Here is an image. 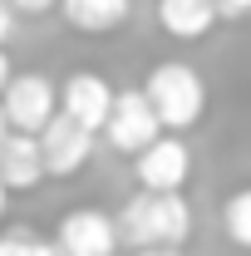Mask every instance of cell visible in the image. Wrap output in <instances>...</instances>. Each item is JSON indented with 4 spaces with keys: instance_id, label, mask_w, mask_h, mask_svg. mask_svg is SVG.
<instances>
[{
    "instance_id": "d6986e66",
    "label": "cell",
    "mask_w": 251,
    "mask_h": 256,
    "mask_svg": "<svg viewBox=\"0 0 251 256\" xmlns=\"http://www.w3.org/2000/svg\"><path fill=\"white\" fill-rule=\"evenodd\" d=\"M10 74H15V69H10V54L0 50V89H5V79H10Z\"/></svg>"
},
{
    "instance_id": "ba28073f",
    "label": "cell",
    "mask_w": 251,
    "mask_h": 256,
    "mask_svg": "<svg viewBox=\"0 0 251 256\" xmlns=\"http://www.w3.org/2000/svg\"><path fill=\"white\" fill-rule=\"evenodd\" d=\"M108 108H114V84L104 74H94V69H79V74H69L60 84V114L69 124L89 128L94 138L104 128V118H108Z\"/></svg>"
},
{
    "instance_id": "52a82bcc",
    "label": "cell",
    "mask_w": 251,
    "mask_h": 256,
    "mask_svg": "<svg viewBox=\"0 0 251 256\" xmlns=\"http://www.w3.org/2000/svg\"><path fill=\"white\" fill-rule=\"evenodd\" d=\"M64 256H118V226L108 212H98V207H74V212H64L60 226H54V236H50Z\"/></svg>"
},
{
    "instance_id": "e0dca14e",
    "label": "cell",
    "mask_w": 251,
    "mask_h": 256,
    "mask_svg": "<svg viewBox=\"0 0 251 256\" xmlns=\"http://www.w3.org/2000/svg\"><path fill=\"white\" fill-rule=\"evenodd\" d=\"M0 256H20V232H10V236H0Z\"/></svg>"
},
{
    "instance_id": "7a4b0ae2",
    "label": "cell",
    "mask_w": 251,
    "mask_h": 256,
    "mask_svg": "<svg viewBox=\"0 0 251 256\" xmlns=\"http://www.w3.org/2000/svg\"><path fill=\"white\" fill-rule=\"evenodd\" d=\"M143 98L153 108V118L162 133H182V128H197L202 114H207V84L202 74L182 60H162L148 69V84H143Z\"/></svg>"
},
{
    "instance_id": "7c38bea8",
    "label": "cell",
    "mask_w": 251,
    "mask_h": 256,
    "mask_svg": "<svg viewBox=\"0 0 251 256\" xmlns=\"http://www.w3.org/2000/svg\"><path fill=\"white\" fill-rule=\"evenodd\" d=\"M222 232H226L232 246L251 252V182H246V188H236L226 202H222Z\"/></svg>"
},
{
    "instance_id": "6da1fadb",
    "label": "cell",
    "mask_w": 251,
    "mask_h": 256,
    "mask_svg": "<svg viewBox=\"0 0 251 256\" xmlns=\"http://www.w3.org/2000/svg\"><path fill=\"white\" fill-rule=\"evenodd\" d=\"M192 202L182 192H133L124 202V212L114 217L118 226V242H128L133 252H148V246H172L182 252L192 236Z\"/></svg>"
},
{
    "instance_id": "8992f818",
    "label": "cell",
    "mask_w": 251,
    "mask_h": 256,
    "mask_svg": "<svg viewBox=\"0 0 251 256\" xmlns=\"http://www.w3.org/2000/svg\"><path fill=\"white\" fill-rule=\"evenodd\" d=\"M98 133L108 138V148H118V153L133 158V153H143V148L153 143L162 128H158L143 89H114V108H108V118H104Z\"/></svg>"
},
{
    "instance_id": "2e32d148",
    "label": "cell",
    "mask_w": 251,
    "mask_h": 256,
    "mask_svg": "<svg viewBox=\"0 0 251 256\" xmlns=\"http://www.w3.org/2000/svg\"><path fill=\"white\" fill-rule=\"evenodd\" d=\"M10 34H15V10L0 0V50H5V40H10Z\"/></svg>"
},
{
    "instance_id": "277c9868",
    "label": "cell",
    "mask_w": 251,
    "mask_h": 256,
    "mask_svg": "<svg viewBox=\"0 0 251 256\" xmlns=\"http://www.w3.org/2000/svg\"><path fill=\"white\" fill-rule=\"evenodd\" d=\"M133 178L143 192H182L192 178V148L178 133H158L143 153H133Z\"/></svg>"
},
{
    "instance_id": "3957f363",
    "label": "cell",
    "mask_w": 251,
    "mask_h": 256,
    "mask_svg": "<svg viewBox=\"0 0 251 256\" xmlns=\"http://www.w3.org/2000/svg\"><path fill=\"white\" fill-rule=\"evenodd\" d=\"M60 114V84L50 79V74H10L5 79V89H0V124L10 128V133H40V128L50 124Z\"/></svg>"
},
{
    "instance_id": "9a60e30c",
    "label": "cell",
    "mask_w": 251,
    "mask_h": 256,
    "mask_svg": "<svg viewBox=\"0 0 251 256\" xmlns=\"http://www.w3.org/2000/svg\"><path fill=\"white\" fill-rule=\"evenodd\" d=\"M10 10H20V15H50L54 10V0H5Z\"/></svg>"
},
{
    "instance_id": "44dd1931",
    "label": "cell",
    "mask_w": 251,
    "mask_h": 256,
    "mask_svg": "<svg viewBox=\"0 0 251 256\" xmlns=\"http://www.w3.org/2000/svg\"><path fill=\"white\" fill-rule=\"evenodd\" d=\"M5 133H10V128H5V124H0V138H5Z\"/></svg>"
},
{
    "instance_id": "9c48e42d",
    "label": "cell",
    "mask_w": 251,
    "mask_h": 256,
    "mask_svg": "<svg viewBox=\"0 0 251 256\" xmlns=\"http://www.w3.org/2000/svg\"><path fill=\"white\" fill-rule=\"evenodd\" d=\"M40 182H44L40 143L30 133H5L0 138V188L5 192H34Z\"/></svg>"
},
{
    "instance_id": "5b68a950",
    "label": "cell",
    "mask_w": 251,
    "mask_h": 256,
    "mask_svg": "<svg viewBox=\"0 0 251 256\" xmlns=\"http://www.w3.org/2000/svg\"><path fill=\"white\" fill-rule=\"evenodd\" d=\"M40 143V162H44V178H74L84 172L89 158H94V133L79 124H69L64 114H54L50 124L34 133Z\"/></svg>"
},
{
    "instance_id": "4fadbf2b",
    "label": "cell",
    "mask_w": 251,
    "mask_h": 256,
    "mask_svg": "<svg viewBox=\"0 0 251 256\" xmlns=\"http://www.w3.org/2000/svg\"><path fill=\"white\" fill-rule=\"evenodd\" d=\"M20 256H64V252L50 236H25V232H20Z\"/></svg>"
},
{
    "instance_id": "8fae6325",
    "label": "cell",
    "mask_w": 251,
    "mask_h": 256,
    "mask_svg": "<svg viewBox=\"0 0 251 256\" xmlns=\"http://www.w3.org/2000/svg\"><path fill=\"white\" fill-rule=\"evenodd\" d=\"M158 25L182 44H197L217 25V5L212 0H158Z\"/></svg>"
},
{
    "instance_id": "ac0fdd59",
    "label": "cell",
    "mask_w": 251,
    "mask_h": 256,
    "mask_svg": "<svg viewBox=\"0 0 251 256\" xmlns=\"http://www.w3.org/2000/svg\"><path fill=\"white\" fill-rule=\"evenodd\" d=\"M133 256H188V252H172V246H148V252H133Z\"/></svg>"
},
{
    "instance_id": "7402d4cb",
    "label": "cell",
    "mask_w": 251,
    "mask_h": 256,
    "mask_svg": "<svg viewBox=\"0 0 251 256\" xmlns=\"http://www.w3.org/2000/svg\"><path fill=\"white\" fill-rule=\"evenodd\" d=\"M128 5H138V0H128Z\"/></svg>"
},
{
    "instance_id": "5bb4252c",
    "label": "cell",
    "mask_w": 251,
    "mask_h": 256,
    "mask_svg": "<svg viewBox=\"0 0 251 256\" xmlns=\"http://www.w3.org/2000/svg\"><path fill=\"white\" fill-rule=\"evenodd\" d=\"M217 5V20H242V15H251V0H212Z\"/></svg>"
},
{
    "instance_id": "ffe728a7",
    "label": "cell",
    "mask_w": 251,
    "mask_h": 256,
    "mask_svg": "<svg viewBox=\"0 0 251 256\" xmlns=\"http://www.w3.org/2000/svg\"><path fill=\"white\" fill-rule=\"evenodd\" d=\"M5 212H10V192L0 188V222H5Z\"/></svg>"
},
{
    "instance_id": "30bf717a",
    "label": "cell",
    "mask_w": 251,
    "mask_h": 256,
    "mask_svg": "<svg viewBox=\"0 0 251 256\" xmlns=\"http://www.w3.org/2000/svg\"><path fill=\"white\" fill-rule=\"evenodd\" d=\"M54 10L64 15V25L79 34H114L128 25L133 5L128 0H54Z\"/></svg>"
}]
</instances>
